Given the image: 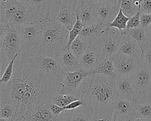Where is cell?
<instances>
[{
    "label": "cell",
    "mask_w": 151,
    "mask_h": 121,
    "mask_svg": "<svg viewBox=\"0 0 151 121\" xmlns=\"http://www.w3.org/2000/svg\"><path fill=\"white\" fill-rule=\"evenodd\" d=\"M58 82L43 74L20 52L12 79L0 84V102L12 104L19 117H26L36 107L51 101L57 93Z\"/></svg>",
    "instance_id": "obj_1"
},
{
    "label": "cell",
    "mask_w": 151,
    "mask_h": 121,
    "mask_svg": "<svg viewBox=\"0 0 151 121\" xmlns=\"http://www.w3.org/2000/svg\"><path fill=\"white\" fill-rule=\"evenodd\" d=\"M118 98L115 79L100 74H91L82 82L81 99L90 111L112 108Z\"/></svg>",
    "instance_id": "obj_2"
},
{
    "label": "cell",
    "mask_w": 151,
    "mask_h": 121,
    "mask_svg": "<svg viewBox=\"0 0 151 121\" xmlns=\"http://www.w3.org/2000/svg\"><path fill=\"white\" fill-rule=\"evenodd\" d=\"M69 31L61 24L50 19L42 21L38 55L58 58L67 45Z\"/></svg>",
    "instance_id": "obj_3"
},
{
    "label": "cell",
    "mask_w": 151,
    "mask_h": 121,
    "mask_svg": "<svg viewBox=\"0 0 151 121\" xmlns=\"http://www.w3.org/2000/svg\"><path fill=\"white\" fill-rule=\"evenodd\" d=\"M0 25L18 30L21 26L44 19L26 4L18 0H0Z\"/></svg>",
    "instance_id": "obj_4"
},
{
    "label": "cell",
    "mask_w": 151,
    "mask_h": 121,
    "mask_svg": "<svg viewBox=\"0 0 151 121\" xmlns=\"http://www.w3.org/2000/svg\"><path fill=\"white\" fill-rule=\"evenodd\" d=\"M123 35V32L116 28L107 27L91 43L99 60L113 58L118 53Z\"/></svg>",
    "instance_id": "obj_5"
},
{
    "label": "cell",
    "mask_w": 151,
    "mask_h": 121,
    "mask_svg": "<svg viewBox=\"0 0 151 121\" xmlns=\"http://www.w3.org/2000/svg\"><path fill=\"white\" fill-rule=\"evenodd\" d=\"M0 45L2 68L5 63L9 64L15 55L21 51L22 42L18 30L0 25Z\"/></svg>",
    "instance_id": "obj_6"
},
{
    "label": "cell",
    "mask_w": 151,
    "mask_h": 121,
    "mask_svg": "<svg viewBox=\"0 0 151 121\" xmlns=\"http://www.w3.org/2000/svg\"><path fill=\"white\" fill-rule=\"evenodd\" d=\"M134 90L135 104L151 102V69L143 62L131 76Z\"/></svg>",
    "instance_id": "obj_7"
},
{
    "label": "cell",
    "mask_w": 151,
    "mask_h": 121,
    "mask_svg": "<svg viewBox=\"0 0 151 121\" xmlns=\"http://www.w3.org/2000/svg\"><path fill=\"white\" fill-rule=\"evenodd\" d=\"M42 21L26 24L18 29L22 42L21 52L27 56L38 55Z\"/></svg>",
    "instance_id": "obj_8"
},
{
    "label": "cell",
    "mask_w": 151,
    "mask_h": 121,
    "mask_svg": "<svg viewBox=\"0 0 151 121\" xmlns=\"http://www.w3.org/2000/svg\"><path fill=\"white\" fill-rule=\"evenodd\" d=\"M91 73L81 68L74 71H65L59 81L56 94L76 96L81 99V90L83 80Z\"/></svg>",
    "instance_id": "obj_9"
},
{
    "label": "cell",
    "mask_w": 151,
    "mask_h": 121,
    "mask_svg": "<svg viewBox=\"0 0 151 121\" xmlns=\"http://www.w3.org/2000/svg\"><path fill=\"white\" fill-rule=\"evenodd\" d=\"M26 56L41 73L55 80L59 81L65 72L58 58L40 55Z\"/></svg>",
    "instance_id": "obj_10"
},
{
    "label": "cell",
    "mask_w": 151,
    "mask_h": 121,
    "mask_svg": "<svg viewBox=\"0 0 151 121\" xmlns=\"http://www.w3.org/2000/svg\"><path fill=\"white\" fill-rule=\"evenodd\" d=\"M94 2L97 22L108 27L119 14L120 2L119 0H94Z\"/></svg>",
    "instance_id": "obj_11"
},
{
    "label": "cell",
    "mask_w": 151,
    "mask_h": 121,
    "mask_svg": "<svg viewBox=\"0 0 151 121\" xmlns=\"http://www.w3.org/2000/svg\"><path fill=\"white\" fill-rule=\"evenodd\" d=\"M77 11L57 0L50 12L49 19L59 22L68 30L72 29L77 21Z\"/></svg>",
    "instance_id": "obj_12"
},
{
    "label": "cell",
    "mask_w": 151,
    "mask_h": 121,
    "mask_svg": "<svg viewBox=\"0 0 151 121\" xmlns=\"http://www.w3.org/2000/svg\"><path fill=\"white\" fill-rule=\"evenodd\" d=\"M117 76H131L142 64L140 60L130 56L117 53L113 58Z\"/></svg>",
    "instance_id": "obj_13"
},
{
    "label": "cell",
    "mask_w": 151,
    "mask_h": 121,
    "mask_svg": "<svg viewBox=\"0 0 151 121\" xmlns=\"http://www.w3.org/2000/svg\"><path fill=\"white\" fill-rule=\"evenodd\" d=\"M135 106L136 104L130 101L119 98L112 104V108L117 121H130L138 116Z\"/></svg>",
    "instance_id": "obj_14"
},
{
    "label": "cell",
    "mask_w": 151,
    "mask_h": 121,
    "mask_svg": "<svg viewBox=\"0 0 151 121\" xmlns=\"http://www.w3.org/2000/svg\"><path fill=\"white\" fill-rule=\"evenodd\" d=\"M77 15L82 22L83 27L97 23L94 0H80Z\"/></svg>",
    "instance_id": "obj_15"
},
{
    "label": "cell",
    "mask_w": 151,
    "mask_h": 121,
    "mask_svg": "<svg viewBox=\"0 0 151 121\" xmlns=\"http://www.w3.org/2000/svg\"><path fill=\"white\" fill-rule=\"evenodd\" d=\"M118 53L132 56L140 61L143 59V50L140 44L125 34L123 35Z\"/></svg>",
    "instance_id": "obj_16"
},
{
    "label": "cell",
    "mask_w": 151,
    "mask_h": 121,
    "mask_svg": "<svg viewBox=\"0 0 151 121\" xmlns=\"http://www.w3.org/2000/svg\"><path fill=\"white\" fill-rule=\"evenodd\" d=\"M116 81L119 98L135 104L134 90L131 76H118Z\"/></svg>",
    "instance_id": "obj_17"
},
{
    "label": "cell",
    "mask_w": 151,
    "mask_h": 121,
    "mask_svg": "<svg viewBox=\"0 0 151 121\" xmlns=\"http://www.w3.org/2000/svg\"><path fill=\"white\" fill-rule=\"evenodd\" d=\"M91 112L85 105L72 110H64L55 121H90Z\"/></svg>",
    "instance_id": "obj_18"
},
{
    "label": "cell",
    "mask_w": 151,
    "mask_h": 121,
    "mask_svg": "<svg viewBox=\"0 0 151 121\" xmlns=\"http://www.w3.org/2000/svg\"><path fill=\"white\" fill-rule=\"evenodd\" d=\"M31 7L44 19H49L50 12L57 0H18Z\"/></svg>",
    "instance_id": "obj_19"
},
{
    "label": "cell",
    "mask_w": 151,
    "mask_h": 121,
    "mask_svg": "<svg viewBox=\"0 0 151 121\" xmlns=\"http://www.w3.org/2000/svg\"><path fill=\"white\" fill-rule=\"evenodd\" d=\"M65 71H74L82 68L79 58L69 48H65L58 58Z\"/></svg>",
    "instance_id": "obj_20"
},
{
    "label": "cell",
    "mask_w": 151,
    "mask_h": 121,
    "mask_svg": "<svg viewBox=\"0 0 151 121\" xmlns=\"http://www.w3.org/2000/svg\"><path fill=\"white\" fill-rule=\"evenodd\" d=\"M48 102L35 108L26 118L29 121H55L58 116L54 115L50 110Z\"/></svg>",
    "instance_id": "obj_21"
},
{
    "label": "cell",
    "mask_w": 151,
    "mask_h": 121,
    "mask_svg": "<svg viewBox=\"0 0 151 121\" xmlns=\"http://www.w3.org/2000/svg\"><path fill=\"white\" fill-rule=\"evenodd\" d=\"M82 68L91 73L97 66L99 60L95 48L90 44L85 53L79 58Z\"/></svg>",
    "instance_id": "obj_22"
},
{
    "label": "cell",
    "mask_w": 151,
    "mask_h": 121,
    "mask_svg": "<svg viewBox=\"0 0 151 121\" xmlns=\"http://www.w3.org/2000/svg\"><path fill=\"white\" fill-rule=\"evenodd\" d=\"M108 27L97 22L90 26H84L80 34L81 38L90 45Z\"/></svg>",
    "instance_id": "obj_23"
},
{
    "label": "cell",
    "mask_w": 151,
    "mask_h": 121,
    "mask_svg": "<svg viewBox=\"0 0 151 121\" xmlns=\"http://www.w3.org/2000/svg\"><path fill=\"white\" fill-rule=\"evenodd\" d=\"M91 74H100L116 79L118 76L116 72L113 58L100 59L97 66L92 71Z\"/></svg>",
    "instance_id": "obj_24"
},
{
    "label": "cell",
    "mask_w": 151,
    "mask_h": 121,
    "mask_svg": "<svg viewBox=\"0 0 151 121\" xmlns=\"http://www.w3.org/2000/svg\"><path fill=\"white\" fill-rule=\"evenodd\" d=\"M123 33L131 36L137 41L140 44L142 50L145 49L150 45L146 37L145 27L142 26L135 28L126 29L123 31Z\"/></svg>",
    "instance_id": "obj_25"
},
{
    "label": "cell",
    "mask_w": 151,
    "mask_h": 121,
    "mask_svg": "<svg viewBox=\"0 0 151 121\" xmlns=\"http://www.w3.org/2000/svg\"><path fill=\"white\" fill-rule=\"evenodd\" d=\"M91 112L90 121H117L112 108L93 110Z\"/></svg>",
    "instance_id": "obj_26"
},
{
    "label": "cell",
    "mask_w": 151,
    "mask_h": 121,
    "mask_svg": "<svg viewBox=\"0 0 151 121\" xmlns=\"http://www.w3.org/2000/svg\"><path fill=\"white\" fill-rule=\"evenodd\" d=\"M0 118L12 120L19 118L17 108L11 103L0 102Z\"/></svg>",
    "instance_id": "obj_27"
},
{
    "label": "cell",
    "mask_w": 151,
    "mask_h": 121,
    "mask_svg": "<svg viewBox=\"0 0 151 121\" xmlns=\"http://www.w3.org/2000/svg\"><path fill=\"white\" fill-rule=\"evenodd\" d=\"M140 3H135L132 0H121L120 9L123 13L130 18L140 10Z\"/></svg>",
    "instance_id": "obj_28"
},
{
    "label": "cell",
    "mask_w": 151,
    "mask_h": 121,
    "mask_svg": "<svg viewBox=\"0 0 151 121\" xmlns=\"http://www.w3.org/2000/svg\"><path fill=\"white\" fill-rule=\"evenodd\" d=\"M90 44L86 42L79 36L71 44L69 49L76 56L80 58L86 50Z\"/></svg>",
    "instance_id": "obj_29"
},
{
    "label": "cell",
    "mask_w": 151,
    "mask_h": 121,
    "mask_svg": "<svg viewBox=\"0 0 151 121\" xmlns=\"http://www.w3.org/2000/svg\"><path fill=\"white\" fill-rule=\"evenodd\" d=\"M81 99L76 96L67 94H55L52 98L51 101L62 107H65L71 102Z\"/></svg>",
    "instance_id": "obj_30"
},
{
    "label": "cell",
    "mask_w": 151,
    "mask_h": 121,
    "mask_svg": "<svg viewBox=\"0 0 151 121\" xmlns=\"http://www.w3.org/2000/svg\"><path fill=\"white\" fill-rule=\"evenodd\" d=\"M129 19V18L126 16L122 10L120 9V11L116 18L110 23L108 27H114L119 29V30L123 32L124 30L127 29L128 22Z\"/></svg>",
    "instance_id": "obj_31"
},
{
    "label": "cell",
    "mask_w": 151,
    "mask_h": 121,
    "mask_svg": "<svg viewBox=\"0 0 151 121\" xmlns=\"http://www.w3.org/2000/svg\"><path fill=\"white\" fill-rule=\"evenodd\" d=\"M18 55L19 53H17L6 67L3 73L1 75V78H0V84H7L12 79L14 75L15 60L18 56Z\"/></svg>",
    "instance_id": "obj_32"
},
{
    "label": "cell",
    "mask_w": 151,
    "mask_h": 121,
    "mask_svg": "<svg viewBox=\"0 0 151 121\" xmlns=\"http://www.w3.org/2000/svg\"><path fill=\"white\" fill-rule=\"evenodd\" d=\"M83 27V24L78 17L77 21L76 22L74 26H73L72 29L69 31L68 41V44L66 48H69L72 42L80 35Z\"/></svg>",
    "instance_id": "obj_33"
},
{
    "label": "cell",
    "mask_w": 151,
    "mask_h": 121,
    "mask_svg": "<svg viewBox=\"0 0 151 121\" xmlns=\"http://www.w3.org/2000/svg\"><path fill=\"white\" fill-rule=\"evenodd\" d=\"M135 107L138 116L151 119V102L136 104Z\"/></svg>",
    "instance_id": "obj_34"
},
{
    "label": "cell",
    "mask_w": 151,
    "mask_h": 121,
    "mask_svg": "<svg viewBox=\"0 0 151 121\" xmlns=\"http://www.w3.org/2000/svg\"><path fill=\"white\" fill-rule=\"evenodd\" d=\"M140 15H141V12L140 10L134 16L130 18L128 22L127 29L135 28V27H138L140 26H141Z\"/></svg>",
    "instance_id": "obj_35"
},
{
    "label": "cell",
    "mask_w": 151,
    "mask_h": 121,
    "mask_svg": "<svg viewBox=\"0 0 151 121\" xmlns=\"http://www.w3.org/2000/svg\"><path fill=\"white\" fill-rule=\"evenodd\" d=\"M143 63L151 69V45L150 44L143 50Z\"/></svg>",
    "instance_id": "obj_36"
},
{
    "label": "cell",
    "mask_w": 151,
    "mask_h": 121,
    "mask_svg": "<svg viewBox=\"0 0 151 121\" xmlns=\"http://www.w3.org/2000/svg\"><path fill=\"white\" fill-rule=\"evenodd\" d=\"M48 106L50 109V110L51 111V112L55 116H58L59 115H60L65 110V109L64 107H62L52 101H50L48 103Z\"/></svg>",
    "instance_id": "obj_37"
},
{
    "label": "cell",
    "mask_w": 151,
    "mask_h": 121,
    "mask_svg": "<svg viewBox=\"0 0 151 121\" xmlns=\"http://www.w3.org/2000/svg\"><path fill=\"white\" fill-rule=\"evenodd\" d=\"M140 12L141 14H151V0H142Z\"/></svg>",
    "instance_id": "obj_38"
},
{
    "label": "cell",
    "mask_w": 151,
    "mask_h": 121,
    "mask_svg": "<svg viewBox=\"0 0 151 121\" xmlns=\"http://www.w3.org/2000/svg\"><path fill=\"white\" fill-rule=\"evenodd\" d=\"M82 105H84L83 101L82 99H78L69 104L68 105L64 107V109L65 110H72L77 109Z\"/></svg>",
    "instance_id": "obj_39"
},
{
    "label": "cell",
    "mask_w": 151,
    "mask_h": 121,
    "mask_svg": "<svg viewBox=\"0 0 151 121\" xmlns=\"http://www.w3.org/2000/svg\"><path fill=\"white\" fill-rule=\"evenodd\" d=\"M141 26L143 27H146L151 24V14H141L140 15Z\"/></svg>",
    "instance_id": "obj_40"
},
{
    "label": "cell",
    "mask_w": 151,
    "mask_h": 121,
    "mask_svg": "<svg viewBox=\"0 0 151 121\" xmlns=\"http://www.w3.org/2000/svg\"><path fill=\"white\" fill-rule=\"evenodd\" d=\"M80 0H60L63 4L68 5L77 11L79 4Z\"/></svg>",
    "instance_id": "obj_41"
},
{
    "label": "cell",
    "mask_w": 151,
    "mask_h": 121,
    "mask_svg": "<svg viewBox=\"0 0 151 121\" xmlns=\"http://www.w3.org/2000/svg\"><path fill=\"white\" fill-rule=\"evenodd\" d=\"M145 32L146 35V37L147 39L148 42L151 45V24H149L148 26L145 28Z\"/></svg>",
    "instance_id": "obj_42"
},
{
    "label": "cell",
    "mask_w": 151,
    "mask_h": 121,
    "mask_svg": "<svg viewBox=\"0 0 151 121\" xmlns=\"http://www.w3.org/2000/svg\"><path fill=\"white\" fill-rule=\"evenodd\" d=\"M130 121H151V119H146L140 116H137Z\"/></svg>",
    "instance_id": "obj_43"
},
{
    "label": "cell",
    "mask_w": 151,
    "mask_h": 121,
    "mask_svg": "<svg viewBox=\"0 0 151 121\" xmlns=\"http://www.w3.org/2000/svg\"><path fill=\"white\" fill-rule=\"evenodd\" d=\"M14 121H29L28 119H27L26 117L24 116H21L17 119H15Z\"/></svg>",
    "instance_id": "obj_44"
},
{
    "label": "cell",
    "mask_w": 151,
    "mask_h": 121,
    "mask_svg": "<svg viewBox=\"0 0 151 121\" xmlns=\"http://www.w3.org/2000/svg\"><path fill=\"white\" fill-rule=\"evenodd\" d=\"M0 121H14L10 119H3V118H0Z\"/></svg>",
    "instance_id": "obj_45"
},
{
    "label": "cell",
    "mask_w": 151,
    "mask_h": 121,
    "mask_svg": "<svg viewBox=\"0 0 151 121\" xmlns=\"http://www.w3.org/2000/svg\"><path fill=\"white\" fill-rule=\"evenodd\" d=\"M132 1L135 3H140L141 1H142V0H132Z\"/></svg>",
    "instance_id": "obj_46"
},
{
    "label": "cell",
    "mask_w": 151,
    "mask_h": 121,
    "mask_svg": "<svg viewBox=\"0 0 151 121\" xmlns=\"http://www.w3.org/2000/svg\"><path fill=\"white\" fill-rule=\"evenodd\" d=\"M119 1L120 2V1H121V0H119Z\"/></svg>",
    "instance_id": "obj_47"
},
{
    "label": "cell",
    "mask_w": 151,
    "mask_h": 121,
    "mask_svg": "<svg viewBox=\"0 0 151 121\" xmlns=\"http://www.w3.org/2000/svg\"></svg>",
    "instance_id": "obj_48"
}]
</instances>
